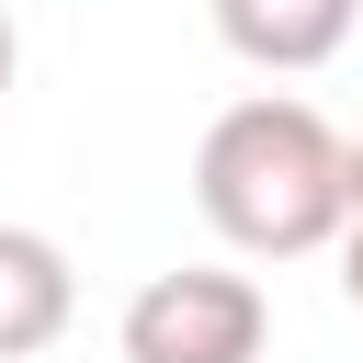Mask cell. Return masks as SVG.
<instances>
[{
	"instance_id": "3957f363",
	"label": "cell",
	"mask_w": 363,
	"mask_h": 363,
	"mask_svg": "<svg viewBox=\"0 0 363 363\" xmlns=\"http://www.w3.org/2000/svg\"><path fill=\"white\" fill-rule=\"evenodd\" d=\"M204 11H216V45L250 57V68H272V79L329 68L352 45V23H363V0H204Z\"/></svg>"
},
{
	"instance_id": "6da1fadb",
	"label": "cell",
	"mask_w": 363,
	"mask_h": 363,
	"mask_svg": "<svg viewBox=\"0 0 363 363\" xmlns=\"http://www.w3.org/2000/svg\"><path fill=\"white\" fill-rule=\"evenodd\" d=\"M193 204L238 261H306L340 250L352 227V136L295 102V91H250L204 125L193 147Z\"/></svg>"
},
{
	"instance_id": "7a4b0ae2",
	"label": "cell",
	"mask_w": 363,
	"mask_h": 363,
	"mask_svg": "<svg viewBox=\"0 0 363 363\" xmlns=\"http://www.w3.org/2000/svg\"><path fill=\"white\" fill-rule=\"evenodd\" d=\"M125 363H261L272 340V295L227 261H182V272H147L125 295Z\"/></svg>"
},
{
	"instance_id": "8992f818",
	"label": "cell",
	"mask_w": 363,
	"mask_h": 363,
	"mask_svg": "<svg viewBox=\"0 0 363 363\" xmlns=\"http://www.w3.org/2000/svg\"><path fill=\"white\" fill-rule=\"evenodd\" d=\"M11 79H23V34H11V11H0V102H11Z\"/></svg>"
},
{
	"instance_id": "277c9868",
	"label": "cell",
	"mask_w": 363,
	"mask_h": 363,
	"mask_svg": "<svg viewBox=\"0 0 363 363\" xmlns=\"http://www.w3.org/2000/svg\"><path fill=\"white\" fill-rule=\"evenodd\" d=\"M68 318H79V272H68V250H57L45 227H11V216H0V363L57 352Z\"/></svg>"
},
{
	"instance_id": "5b68a950",
	"label": "cell",
	"mask_w": 363,
	"mask_h": 363,
	"mask_svg": "<svg viewBox=\"0 0 363 363\" xmlns=\"http://www.w3.org/2000/svg\"><path fill=\"white\" fill-rule=\"evenodd\" d=\"M340 295L363 306V136H352V227H340Z\"/></svg>"
}]
</instances>
